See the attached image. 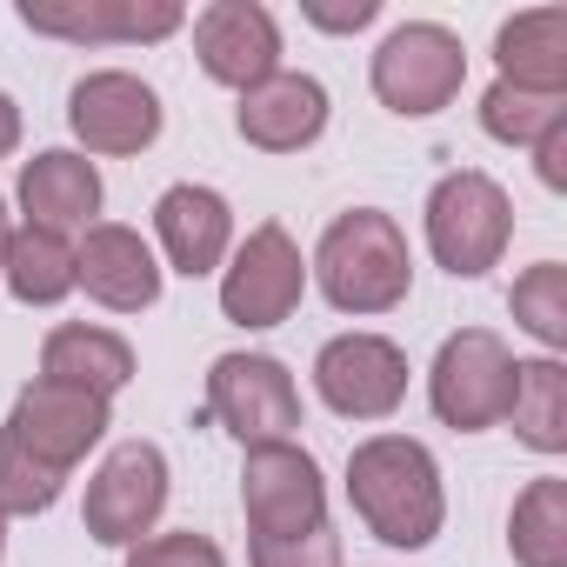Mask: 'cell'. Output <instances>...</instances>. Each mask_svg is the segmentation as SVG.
I'll use <instances>...</instances> for the list:
<instances>
[{
  "mask_svg": "<svg viewBox=\"0 0 567 567\" xmlns=\"http://www.w3.org/2000/svg\"><path fill=\"white\" fill-rule=\"evenodd\" d=\"M514 434L534 454H560L567 447V368L560 361H514V401H507Z\"/></svg>",
  "mask_w": 567,
  "mask_h": 567,
  "instance_id": "obj_22",
  "label": "cell"
},
{
  "mask_svg": "<svg viewBox=\"0 0 567 567\" xmlns=\"http://www.w3.org/2000/svg\"><path fill=\"white\" fill-rule=\"evenodd\" d=\"M494 61H501V81L507 87L567 94V8H527V14L501 21Z\"/></svg>",
  "mask_w": 567,
  "mask_h": 567,
  "instance_id": "obj_19",
  "label": "cell"
},
{
  "mask_svg": "<svg viewBox=\"0 0 567 567\" xmlns=\"http://www.w3.org/2000/svg\"><path fill=\"white\" fill-rule=\"evenodd\" d=\"M247 560L254 567H341V540L334 527L288 534V540H247Z\"/></svg>",
  "mask_w": 567,
  "mask_h": 567,
  "instance_id": "obj_28",
  "label": "cell"
},
{
  "mask_svg": "<svg viewBox=\"0 0 567 567\" xmlns=\"http://www.w3.org/2000/svg\"><path fill=\"white\" fill-rule=\"evenodd\" d=\"M348 501L368 520V534L388 547H427L447 520L441 467L408 434H374L348 454Z\"/></svg>",
  "mask_w": 567,
  "mask_h": 567,
  "instance_id": "obj_1",
  "label": "cell"
},
{
  "mask_svg": "<svg viewBox=\"0 0 567 567\" xmlns=\"http://www.w3.org/2000/svg\"><path fill=\"white\" fill-rule=\"evenodd\" d=\"M534 167H540V187H567V127H554L547 141H534Z\"/></svg>",
  "mask_w": 567,
  "mask_h": 567,
  "instance_id": "obj_29",
  "label": "cell"
},
{
  "mask_svg": "<svg viewBox=\"0 0 567 567\" xmlns=\"http://www.w3.org/2000/svg\"><path fill=\"white\" fill-rule=\"evenodd\" d=\"M507 234H514V200H507V187L494 174L454 167V174L434 181V194H427V247L454 280L487 274L507 254Z\"/></svg>",
  "mask_w": 567,
  "mask_h": 567,
  "instance_id": "obj_3",
  "label": "cell"
},
{
  "mask_svg": "<svg viewBox=\"0 0 567 567\" xmlns=\"http://www.w3.org/2000/svg\"><path fill=\"white\" fill-rule=\"evenodd\" d=\"M374 14H381V0H354V8H308V21L328 28V34H354V28H368Z\"/></svg>",
  "mask_w": 567,
  "mask_h": 567,
  "instance_id": "obj_30",
  "label": "cell"
},
{
  "mask_svg": "<svg viewBox=\"0 0 567 567\" xmlns=\"http://www.w3.org/2000/svg\"><path fill=\"white\" fill-rule=\"evenodd\" d=\"M74 288H87V301H101L114 315H141L161 301V260L134 227L94 220L74 247Z\"/></svg>",
  "mask_w": 567,
  "mask_h": 567,
  "instance_id": "obj_14",
  "label": "cell"
},
{
  "mask_svg": "<svg viewBox=\"0 0 567 567\" xmlns=\"http://www.w3.org/2000/svg\"><path fill=\"white\" fill-rule=\"evenodd\" d=\"M127 567H227V554H220L207 534L181 527V534H147V540H134V547H127Z\"/></svg>",
  "mask_w": 567,
  "mask_h": 567,
  "instance_id": "obj_27",
  "label": "cell"
},
{
  "mask_svg": "<svg viewBox=\"0 0 567 567\" xmlns=\"http://www.w3.org/2000/svg\"><path fill=\"white\" fill-rule=\"evenodd\" d=\"M315 388L341 421H388L408 401V354L381 334H334L315 354Z\"/></svg>",
  "mask_w": 567,
  "mask_h": 567,
  "instance_id": "obj_11",
  "label": "cell"
},
{
  "mask_svg": "<svg viewBox=\"0 0 567 567\" xmlns=\"http://www.w3.org/2000/svg\"><path fill=\"white\" fill-rule=\"evenodd\" d=\"M427 401L454 434H481L507 421L514 401V354L494 328H461L441 341L434 368H427Z\"/></svg>",
  "mask_w": 567,
  "mask_h": 567,
  "instance_id": "obj_4",
  "label": "cell"
},
{
  "mask_svg": "<svg viewBox=\"0 0 567 567\" xmlns=\"http://www.w3.org/2000/svg\"><path fill=\"white\" fill-rule=\"evenodd\" d=\"M507 554L520 567H567V481L540 474L507 514Z\"/></svg>",
  "mask_w": 567,
  "mask_h": 567,
  "instance_id": "obj_23",
  "label": "cell"
},
{
  "mask_svg": "<svg viewBox=\"0 0 567 567\" xmlns=\"http://www.w3.org/2000/svg\"><path fill=\"white\" fill-rule=\"evenodd\" d=\"M21 147V107L8 101V94H0V161H8Z\"/></svg>",
  "mask_w": 567,
  "mask_h": 567,
  "instance_id": "obj_31",
  "label": "cell"
},
{
  "mask_svg": "<svg viewBox=\"0 0 567 567\" xmlns=\"http://www.w3.org/2000/svg\"><path fill=\"white\" fill-rule=\"evenodd\" d=\"M481 127H487L494 141H507V147H534V141H547L554 127H567V94H527V87L494 81V87L481 94Z\"/></svg>",
  "mask_w": 567,
  "mask_h": 567,
  "instance_id": "obj_24",
  "label": "cell"
},
{
  "mask_svg": "<svg viewBox=\"0 0 567 567\" xmlns=\"http://www.w3.org/2000/svg\"><path fill=\"white\" fill-rule=\"evenodd\" d=\"M0 554H8V514H0Z\"/></svg>",
  "mask_w": 567,
  "mask_h": 567,
  "instance_id": "obj_33",
  "label": "cell"
},
{
  "mask_svg": "<svg viewBox=\"0 0 567 567\" xmlns=\"http://www.w3.org/2000/svg\"><path fill=\"white\" fill-rule=\"evenodd\" d=\"M154 234H161V247H167V267L187 274V280H200V274L220 267V254H227V240H234V214H227V200H220L214 187L181 181V187H167V194L154 200Z\"/></svg>",
  "mask_w": 567,
  "mask_h": 567,
  "instance_id": "obj_16",
  "label": "cell"
},
{
  "mask_svg": "<svg viewBox=\"0 0 567 567\" xmlns=\"http://www.w3.org/2000/svg\"><path fill=\"white\" fill-rule=\"evenodd\" d=\"M8 234H14V227H8V200H0V260H8Z\"/></svg>",
  "mask_w": 567,
  "mask_h": 567,
  "instance_id": "obj_32",
  "label": "cell"
},
{
  "mask_svg": "<svg viewBox=\"0 0 567 567\" xmlns=\"http://www.w3.org/2000/svg\"><path fill=\"white\" fill-rule=\"evenodd\" d=\"M21 207H28V227H48V234H74V227H94L101 214V174L87 154H68V147H48L21 167Z\"/></svg>",
  "mask_w": 567,
  "mask_h": 567,
  "instance_id": "obj_17",
  "label": "cell"
},
{
  "mask_svg": "<svg viewBox=\"0 0 567 567\" xmlns=\"http://www.w3.org/2000/svg\"><path fill=\"white\" fill-rule=\"evenodd\" d=\"M107 401L101 394H81V388H61V381H28L14 394V414H8V434L21 454H34L41 467L54 474H74V461H87V447L107 434Z\"/></svg>",
  "mask_w": 567,
  "mask_h": 567,
  "instance_id": "obj_10",
  "label": "cell"
},
{
  "mask_svg": "<svg viewBox=\"0 0 567 567\" xmlns=\"http://www.w3.org/2000/svg\"><path fill=\"white\" fill-rule=\"evenodd\" d=\"M240 141L260 147V154H301L321 141L328 127V87L315 74H267L260 87L240 94V114H234Z\"/></svg>",
  "mask_w": 567,
  "mask_h": 567,
  "instance_id": "obj_15",
  "label": "cell"
},
{
  "mask_svg": "<svg viewBox=\"0 0 567 567\" xmlns=\"http://www.w3.org/2000/svg\"><path fill=\"white\" fill-rule=\"evenodd\" d=\"M461 81H467V48L441 21H408L374 54V94H381V107H394L408 121L441 114L461 94Z\"/></svg>",
  "mask_w": 567,
  "mask_h": 567,
  "instance_id": "obj_7",
  "label": "cell"
},
{
  "mask_svg": "<svg viewBox=\"0 0 567 567\" xmlns=\"http://www.w3.org/2000/svg\"><path fill=\"white\" fill-rule=\"evenodd\" d=\"M68 127L81 134L87 154H141L161 141V94L141 74H87L68 94Z\"/></svg>",
  "mask_w": 567,
  "mask_h": 567,
  "instance_id": "obj_12",
  "label": "cell"
},
{
  "mask_svg": "<svg viewBox=\"0 0 567 567\" xmlns=\"http://www.w3.org/2000/svg\"><path fill=\"white\" fill-rule=\"evenodd\" d=\"M41 381H61V388H81V394H121L134 381V348L107 328H54L48 348H41Z\"/></svg>",
  "mask_w": 567,
  "mask_h": 567,
  "instance_id": "obj_20",
  "label": "cell"
},
{
  "mask_svg": "<svg viewBox=\"0 0 567 567\" xmlns=\"http://www.w3.org/2000/svg\"><path fill=\"white\" fill-rule=\"evenodd\" d=\"M194 54L207 68V81L220 87H260L267 74H280V28L260 0H214L194 21Z\"/></svg>",
  "mask_w": 567,
  "mask_h": 567,
  "instance_id": "obj_13",
  "label": "cell"
},
{
  "mask_svg": "<svg viewBox=\"0 0 567 567\" xmlns=\"http://www.w3.org/2000/svg\"><path fill=\"white\" fill-rule=\"evenodd\" d=\"M514 321L540 341V348H567V267L560 260H540L514 280V295H507Z\"/></svg>",
  "mask_w": 567,
  "mask_h": 567,
  "instance_id": "obj_25",
  "label": "cell"
},
{
  "mask_svg": "<svg viewBox=\"0 0 567 567\" xmlns=\"http://www.w3.org/2000/svg\"><path fill=\"white\" fill-rule=\"evenodd\" d=\"M161 507H167V454L154 441H121L94 467L81 520H87V534L101 547H134V540L154 534Z\"/></svg>",
  "mask_w": 567,
  "mask_h": 567,
  "instance_id": "obj_8",
  "label": "cell"
},
{
  "mask_svg": "<svg viewBox=\"0 0 567 567\" xmlns=\"http://www.w3.org/2000/svg\"><path fill=\"white\" fill-rule=\"evenodd\" d=\"M301 288H308L301 247L288 240V227H280V220H260L240 240L234 267L220 274V315L234 328H280V321L301 308Z\"/></svg>",
  "mask_w": 567,
  "mask_h": 567,
  "instance_id": "obj_9",
  "label": "cell"
},
{
  "mask_svg": "<svg viewBox=\"0 0 567 567\" xmlns=\"http://www.w3.org/2000/svg\"><path fill=\"white\" fill-rule=\"evenodd\" d=\"M315 280H321V295L341 315H388V308H401L408 280H414V254H408L401 220L374 214V207L341 214L321 234V247H315Z\"/></svg>",
  "mask_w": 567,
  "mask_h": 567,
  "instance_id": "obj_2",
  "label": "cell"
},
{
  "mask_svg": "<svg viewBox=\"0 0 567 567\" xmlns=\"http://www.w3.org/2000/svg\"><path fill=\"white\" fill-rule=\"evenodd\" d=\"M21 21L54 41H167L187 14L174 0H87V8H34L28 0Z\"/></svg>",
  "mask_w": 567,
  "mask_h": 567,
  "instance_id": "obj_18",
  "label": "cell"
},
{
  "mask_svg": "<svg viewBox=\"0 0 567 567\" xmlns=\"http://www.w3.org/2000/svg\"><path fill=\"white\" fill-rule=\"evenodd\" d=\"M0 274H8V288H14L21 308H54V301L74 295V247H68V234L21 227V234H8Z\"/></svg>",
  "mask_w": 567,
  "mask_h": 567,
  "instance_id": "obj_21",
  "label": "cell"
},
{
  "mask_svg": "<svg viewBox=\"0 0 567 567\" xmlns=\"http://www.w3.org/2000/svg\"><path fill=\"white\" fill-rule=\"evenodd\" d=\"M61 481L54 467H41L34 454H21L8 434H0V514H48L61 501Z\"/></svg>",
  "mask_w": 567,
  "mask_h": 567,
  "instance_id": "obj_26",
  "label": "cell"
},
{
  "mask_svg": "<svg viewBox=\"0 0 567 567\" xmlns=\"http://www.w3.org/2000/svg\"><path fill=\"white\" fill-rule=\"evenodd\" d=\"M240 507H247V534H254V540L315 534V527H328V481H321L315 454L295 447V441L247 447V467H240Z\"/></svg>",
  "mask_w": 567,
  "mask_h": 567,
  "instance_id": "obj_6",
  "label": "cell"
},
{
  "mask_svg": "<svg viewBox=\"0 0 567 567\" xmlns=\"http://www.w3.org/2000/svg\"><path fill=\"white\" fill-rule=\"evenodd\" d=\"M207 421H220L240 447L295 441L301 427V388L274 354H220L207 368Z\"/></svg>",
  "mask_w": 567,
  "mask_h": 567,
  "instance_id": "obj_5",
  "label": "cell"
}]
</instances>
